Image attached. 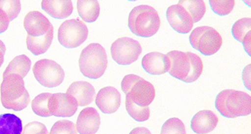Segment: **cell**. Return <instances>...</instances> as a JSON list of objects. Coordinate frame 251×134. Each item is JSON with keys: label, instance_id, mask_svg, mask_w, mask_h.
Masks as SVG:
<instances>
[{"label": "cell", "instance_id": "cell-7", "mask_svg": "<svg viewBox=\"0 0 251 134\" xmlns=\"http://www.w3.org/2000/svg\"><path fill=\"white\" fill-rule=\"evenodd\" d=\"M190 45L204 55H215L223 44V38L215 28L199 26L193 29L189 36Z\"/></svg>", "mask_w": 251, "mask_h": 134}, {"label": "cell", "instance_id": "cell-10", "mask_svg": "<svg viewBox=\"0 0 251 134\" xmlns=\"http://www.w3.org/2000/svg\"><path fill=\"white\" fill-rule=\"evenodd\" d=\"M142 47L140 43L132 38L117 39L110 47L112 58L120 65H129L138 60Z\"/></svg>", "mask_w": 251, "mask_h": 134}, {"label": "cell", "instance_id": "cell-4", "mask_svg": "<svg viewBox=\"0 0 251 134\" xmlns=\"http://www.w3.org/2000/svg\"><path fill=\"white\" fill-rule=\"evenodd\" d=\"M161 26L157 11L149 5H139L131 10L128 27L133 34L142 38H150L156 34Z\"/></svg>", "mask_w": 251, "mask_h": 134}, {"label": "cell", "instance_id": "cell-19", "mask_svg": "<svg viewBox=\"0 0 251 134\" xmlns=\"http://www.w3.org/2000/svg\"><path fill=\"white\" fill-rule=\"evenodd\" d=\"M41 8L50 17L58 19L68 18L71 15L74 9L73 1L70 0H43L41 2Z\"/></svg>", "mask_w": 251, "mask_h": 134}, {"label": "cell", "instance_id": "cell-24", "mask_svg": "<svg viewBox=\"0 0 251 134\" xmlns=\"http://www.w3.org/2000/svg\"><path fill=\"white\" fill-rule=\"evenodd\" d=\"M23 127L20 118L13 114L0 115V134H22Z\"/></svg>", "mask_w": 251, "mask_h": 134}, {"label": "cell", "instance_id": "cell-6", "mask_svg": "<svg viewBox=\"0 0 251 134\" xmlns=\"http://www.w3.org/2000/svg\"><path fill=\"white\" fill-rule=\"evenodd\" d=\"M121 89L126 93V99L142 108L150 106L156 97L154 86L135 74H128L123 78Z\"/></svg>", "mask_w": 251, "mask_h": 134}, {"label": "cell", "instance_id": "cell-35", "mask_svg": "<svg viewBox=\"0 0 251 134\" xmlns=\"http://www.w3.org/2000/svg\"><path fill=\"white\" fill-rule=\"evenodd\" d=\"M6 52V46L4 43L0 40V67L4 63V55Z\"/></svg>", "mask_w": 251, "mask_h": 134}, {"label": "cell", "instance_id": "cell-16", "mask_svg": "<svg viewBox=\"0 0 251 134\" xmlns=\"http://www.w3.org/2000/svg\"><path fill=\"white\" fill-rule=\"evenodd\" d=\"M66 94L76 100L78 106L84 107L94 102L96 91L92 84L80 81L73 83L67 90Z\"/></svg>", "mask_w": 251, "mask_h": 134}, {"label": "cell", "instance_id": "cell-22", "mask_svg": "<svg viewBox=\"0 0 251 134\" xmlns=\"http://www.w3.org/2000/svg\"><path fill=\"white\" fill-rule=\"evenodd\" d=\"M76 8L79 17L87 23L96 22L100 14V4L96 0H79Z\"/></svg>", "mask_w": 251, "mask_h": 134}, {"label": "cell", "instance_id": "cell-33", "mask_svg": "<svg viewBox=\"0 0 251 134\" xmlns=\"http://www.w3.org/2000/svg\"><path fill=\"white\" fill-rule=\"evenodd\" d=\"M9 22L4 13L0 9V33H4L9 27Z\"/></svg>", "mask_w": 251, "mask_h": 134}, {"label": "cell", "instance_id": "cell-25", "mask_svg": "<svg viewBox=\"0 0 251 134\" xmlns=\"http://www.w3.org/2000/svg\"><path fill=\"white\" fill-rule=\"evenodd\" d=\"M178 4L188 10L195 23L203 18L207 10V6L202 0H180Z\"/></svg>", "mask_w": 251, "mask_h": 134}, {"label": "cell", "instance_id": "cell-8", "mask_svg": "<svg viewBox=\"0 0 251 134\" xmlns=\"http://www.w3.org/2000/svg\"><path fill=\"white\" fill-rule=\"evenodd\" d=\"M89 36V30L82 21L70 19L60 25L57 33L59 43L66 48L79 47L85 42Z\"/></svg>", "mask_w": 251, "mask_h": 134}, {"label": "cell", "instance_id": "cell-26", "mask_svg": "<svg viewBox=\"0 0 251 134\" xmlns=\"http://www.w3.org/2000/svg\"><path fill=\"white\" fill-rule=\"evenodd\" d=\"M51 95L52 94L49 92H43L37 95L36 98L32 100V110L36 115L41 117H49L52 116L49 108V99Z\"/></svg>", "mask_w": 251, "mask_h": 134}, {"label": "cell", "instance_id": "cell-23", "mask_svg": "<svg viewBox=\"0 0 251 134\" xmlns=\"http://www.w3.org/2000/svg\"><path fill=\"white\" fill-rule=\"evenodd\" d=\"M31 67V61L27 56L19 55L13 59L3 73V77L8 75H17L24 79Z\"/></svg>", "mask_w": 251, "mask_h": 134}, {"label": "cell", "instance_id": "cell-11", "mask_svg": "<svg viewBox=\"0 0 251 134\" xmlns=\"http://www.w3.org/2000/svg\"><path fill=\"white\" fill-rule=\"evenodd\" d=\"M166 18L171 26L179 33H190L194 26V21L185 8L180 4L169 6L166 11Z\"/></svg>", "mask_w": 251, "mask_h": 134}, {"label": "cell", "instance_id": "cell-3", "mask_svg": "<svg viewBox=\"0 0 251 134\" xmlns=\"http://www.w3.org/2000/svg\"><path fill=\"white\" fill-rule=\"evenodd\" d=\"M0 94L1 105L6 109L22 111L29 104L30 95L25 89V81L17 75L3 77Z\"/></svg>", "mask_w": 251, "mask_h": 134}, {"label": "cell", "instance_id": "cell-31", "mask_svg": "<svg viewBox=\"0 0 251 134\" xmlns=\"http://www.w3.org/2000/svg\"><path fill=\"white\" fill-rule=\"evenodd\" d=\"M49 134H78V132L73 122L63 119L54 124Z\"/></svg>", "mask_w": 251, "mask_h": 134}, {"label": "cell", "instance_id": "cell-14", "mask_svg": "<svg viewBox=\"0 0 251 134\" xmlns=\"http://www.w3.org/2000/svg\"><path fill=\"white\" fill-rule=\"evenodd\" d=\"M95 102L102 112L113 114L121 106V95L114 87L107 86L99 90Z\"/></svg>", "mask_w": 251, "mask_h": 134}, {"label": "cell", "instance_id": "cell-28", "mask_svg": "<svg viewBox=\"0 0 251 134\" xmlns=\"http://www.w3.org/2000/svg\"><path fill=\"white\" fill-rule=\"evenodd\" d=\"M22 9L20 1L17 0H0V9L4 13L9 22L18 17Z\"/></svg>", "mask_w": 251, "mask_h": 134}, {"label": "cell", "instance_id": "cell-1", "mask_svg": "<svg viewBox=\"0 0 251 134\" xmlns=\"http://www.w3.org/2000/svg\"><path fill=\"white\" fill-rule=\"evenodd\" d=\"M166 55L169 58V73L173 77L185 83H193L202 75L204 65L197 54L173 50Z\"/></svg>", "mask_w": 251, "mask_h": 134}, {"label": "cell", "instance_id": "cell-18", "mask_svg": "<svg viewBox=\"0 0 251 134\" xmlns=\"http://www.w3.org/2000/svg\"><path fill=\"white\" fill-rule=\"evenodd\" d=\"M142 66L150 74H164L169 71V58L161 52H150L142 58Z\"/></svg>", "mask_w": 251, "mask_h": 134}, {"label": "cell", "instance_id": "cell-5", "mask_svg": "<svg viewBox=\"0 0 251 134\" xmlns=\"http://www.w3.org/2000/svg\"><path fill=\"white\" fill-rule=\"evenodd\" d=\"M80 71L89 79H97L103 76L107 67L108 57L103 46L92 43L82 49L79 60Z\"/></svg>", "mask_w": 251, "mask_h": 134}, {"label": "cell", "instance_id": "cell-12", "mask_svg": "<svg viewBox=\"0 0 251 134\" xmlns=\"http://www.w3.org/2000/svg\"><path fill=\"white\" fill-rule=\"evenodd\" d=\"M49 108L51 115L57 117H71L78 109L76 100L65 93L52 94L49 99Z\"/></svg>", "mask_w": 251, "mask_h": 134}, {"label": "cell", "instance_id": "cell-17", "mask_svg": "<svg viewBox=\"0 0 251 134\" xmlns=\"http://www.w3.org/2000/svg\"><path fill=\"white\" fill-rule=\"evenodd\" d=\"M219 117L210 110H202L195 114L190 127L198 134H207L215 130L219 123Z\"/></svg>", "mask_w": 251, "mask_h": 134}, {"label": "cell", "instance_id": "cell-34", "mask_svg": "<svg viewBox=\"0 0 251 134\" xmlns=\"http://www.w3.org/2000/svg\"><path fill=\"white\" fill-rule=\"evenodd\" d=\"M129 134H151L150 131L145 127H136Z\"/></svg>", "mask_w": 251, "mask_h": 134}, {"label": "cell", "instance_id": "cell-9", "mask_svg": "<svg viewBox=\"0 0 251 134\" xmlns=\"http://www.w3.org/2000/svg\"><path fill=\"white\" fill-rule=\"evenodd\" d=\"M33 73L37 81L46 88L61 85L65 76V71L60 65L48 59L36 62L33 67Z\"/></svg>", "mask_w": 251, "mask_h": 134}, {"label": "cell", "instance_id": "cell-30", "mask_svg": "<svg viewBox=\"0 0 251 134\" xmlns=\"http://www.w3.org/2000/svg\"><path fill=\"white\" fill-rule=\"evenodd\" d=\"M212 10L215 14L220 16H226L232 12L236 1L228 0V1H220V0H211L209 1Z\"/></svg>", "mask_w": 251, "mask_h": 134}, {"label": "cell", "instance_id": "cell-21", "mask_svg": "<svg viewBox=\"0 0 251 134\" xmlns=\"http://www.w3.org/2000/svg\"><path fill=\"white\" fill-rule=\"evenodd\" d=\"M54 37V29L51 30L44 36L39 38H32L27 36V49L34 55H41L47 52L50 47Z\"/></svg>", "mask_w": 251, "mask_h": 134}, {"label": "cell", "instance_id": "cell-27", "mask_svg": "<svg viewBox=\"0 0 251 134\" xmlns=\"http://www.w3.org/2000/svg\"><path fill=\"white\" fill-rule=\"evenodd\" d=\"M126 108L131 117L137 122H145L150 117V107L142 108L126 98Z\"/></svg>", "mask_w": 251, "mask_h": 134}, {"label": "cell", "instance_id": "cell-29", "mask_svg": "<svg viewBox=\"0 0 251 134\" xmlns=\"http://www.w3.org/2000/svg\"><path fill=\"white\" fill-rule=\"evenodd\" d=\"M161 134H187L185 124L178 118L168 119L161 128Z\"/></svg>", "mask_w": 251, "mask_h": 134}, {"label": "cell", "instance_id": "cell-32", "mask_svg": "<svg viewBox=\"0 0 251 134\" xmlns=\"http://www.w3.org/2000/svg\"><path fill=\"white\" fill-rule=\"evenodd\" d=\"M22 134H49V132L42 123L32 122L24 127Z\"/></svg>", "mask_w": 251, "mask_h": 134}, {"label": "cell", "instance_id": "cell-2", "mask_svg": "<svg viewBox=\"0 0 251 134\" xmlns=\"http://www.w3.org/2000/svg\"><path fill=\"white\" fill-rule=\"evenodd\" d=\"M215 107L225 117L248 116L251 114V95L245 92L225 89L217 95Z\"/></svg>", "mask_w": 251, "mask_h": 134}, {"label": "cell", "instance_id": "cell-20", "mask_svg": "<svg viewBox=\"0 0 251 134\" xmlns=\"http://www.w3.org/2000/svg\"><path fill=\"white\" fill-rule=\"evenodd\" d=\"M251 17L239 19L233 25L232 35L233 38L243 43L246 52L251 56Z\"/></svg>", "mask_w": 251, "mask_h": 134}, {"label": "cell", "instance_id": "cell-15", "mask_svg": "<svg viewBox=\"0 0 251 134\" xmlns=\"http://www.w3.org/2000/svg\"><path fill=\"white\" fill-rule=\"evenodd\" d=\"M100 124V114L94 108H86L80 112L76 128L80 134H96Z\"/></svg>", "mask_w": 251, "mask_h": 134}, {"label": "cell", "instance_id": "cell-13", "mask_svg": "<svg viewBox=\"0 0 251 134\" xmlns=\"http://www.w3.org/2000/svg\"><path fill=\"white\" fill-rule=\"evenodd\" d=\"M24 26L28 35L32 38H39L54 29L53 25L47 17L38 11L29 12L24 20Z\"/></svg>", "mask_w": 251, "mask_h": 134}]
</instances>
